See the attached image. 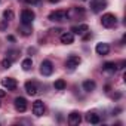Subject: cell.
I'll return each instance as SVG.
<instances>
[{
	"label": "cell",
	"instance_id": "obj_5",
	"mask_svg": "<svg viewBox=\"0 0 126 126\" xmlns=\"http://www.w3.org/2000/svg\"><path fill=\"white\" fill-rule=\"evenodd\" d=\"M105 8H107V0H94V2L91 3V9L95 14H99Z\"/></svg>",
	"mask_w": 126,
	"mask_h": 126
},
{
	"label": "cell",
	"instance_id": "obj_27",
	"mask_svg": "<svg viewBox=\"0 0 126 126\" xmlns=\"http://www.w3.org/2000/svg\"><path fill=\"white\" fill-rule=\"evenodd\" d=\"M49 2H50V3H58L59 0H49Z\"/></svg>",
	"mask_w": 126,
	"mask_h": 126
},
{
	"label": "cell",
	"instance_id": "obj_11",
	"mask_svg": "<svg viewBox=\"0 0 126 126\" xmlns=\"http://www.w3.org/2000/svg\"><path fill=\"white\" fill-rule=\"evenodd\" d=\"M80 122H82V116L79 114V111H71V113L68 114V123H70V125L76 126V125H79Z\"/></svg>",
	"mask_w": 126,
	"mask_h": 126
},
{
	"label": "cell",
	"instance_id": "obj_15",
	"mask_svg": "<svg viewBox=\"0 0 126 126\" xmlns=\"http://www.w3.org/2000/svg\"><path fill=\"white\" fill-rule=\"evenodd\" d=\"M85 119H86V122H89V123H92V125H98V123L101 122V119H99V116H98L96 113H88V114L85 116Z\"/></svg>",
	"mask_w": 126,
	"mask_h": 126
},
{
	"label": "cell",
	"instance_id": "obj_1",
	"mask_svg": "<svg viewBox=\"0 0 126 126\" xmlns=\"http://www.w3.org/2000/svg\"><path fill=\"white\" fill-rule=\"evenodd\" d=\"M101 24H102V27H105V28H113V27L117 24V18H116L114 14H105V15H102V18H101Z\"/></svg>",
	"mask_w": 126,
	"mask_h": 126
},
{
	"label": "cell",
	"instance_id": "obj_24",
	"mask_svg": "<svg viewBox=\"0 0 126 126\" xmlns=\"http://www.w3.org/2000/svg\"><path fill=\"white\" fill-rule=\"evenodd\" d=\"M39 2H40V0H25V3H31V5H36Z\"/></svg>",
	"mask_w": 126,
	"mask_h": 126
},
{
	"label": "cell",
	"instance_id": "obj_2",
	"mask_svg": "<svg viewBox=\"0 0 126 126\" xmlns=\"http://www.w3.org/2000/svg\"><path fill=\"white\" fill-rule=\"evenodd\" d=\"M34 18H36V14L31 9H24L21 12V22L25 24V25H31L33 21H34Z\"/></svg>",
	"mask_w": 126,
	"mask_h": 126
},
{
	"label": "cell",
	"instance_id": "obj_17",
	"mask_svg": "<svg viewBox=\"0 0 126 126\" xmlns=\"http://www.w3.org/2000/svg\"><path fill=\"white\" fill-rule=\"evenodd\" d=\"M95 88H96V83L94 80H85L83 82V89L86 92H92V91H95Z\"/></svg>",
	"mask_w": 126,
	"mask_h": 126
},
{
	"label": "cell",
	"instance_id": "obj_29",
	"mask_svg": "<svg viewBox=\"0 0 126 126\" xmlns=\"http://www.w3.org/2000/svg\"><path fill=\"white\" fill-rule=\"evenodd\" d=\"M0 2H2V0H0Z\"/></svg>",
	"mask_w": 126,
	"mask_h": 126
},
{
	"label": "cell",
	"instance_id": "obj_25",
	"mask_svg": "<svg viewBox=\"0 0 126 126\" xmlns=\"http://www.w3.org/2000/svg\"><path fill=\"white\" fill-rule=\"evenodd\" d=\"M5 96H6V92L0 89V98H5Z\"/></svg>",
	"mask_w": 126,
	"mask_h": 126
},
{
	"label": "cell",
	"instance_id": "obj_7",
	"mask_svg": "<svg viewBox=\"0 0 126 126\" xmlns=\"http://www.w3.org/2000/svg\"><path fill=\"white\" fill-rule=\"evenodd\" d=\"M45 104H43V101H40V99H37V101H34L33 102V114L34 116H37V117H40V116H43L45 114Z\"/></svg>",
	"mask_w": 126,
	"mask_h": 126
},
{
	"label": "cell",
	"instance_id": "obj_26",
	"mask_svg": "<svg viewBox=\"0 0 126 126\" xmlns=\"http://www.w3.org/2000/svg\"><path fill=\"white\" fill-rule=\"evenodd\" d=\"M8 39H9L11 42H15V37H14V36H8Z\"/></svg>",
	"mask_w": 126,
	"mask_h": 126
},
{
	"label": "cell",
	"instance_id": "obj_9",
	"mask_svg": "<svg viewBox=\"0 0 126 126\" xmlns=\"http://www.w3.org/2000/svg\"><path fill=\"white\" fill-rule=\"evenodd\" d=\"M14 104H15V108H16V111H19V113H24V111L27 110V107H28V104H27V99H25V98H22V96H18V98H15Z\"/></svg>",
	"mask_w": 126,
	"mask_h": 126
},
{
	"label": "cell",
	"instance_id": "obj_3",
	"mask_svg": "<svg viewBox=\"0 0 126 126\" xmlns=\"http://www.w3.org/2000/svg\"><path fill=\"white\" fill-rule=\"evenodd\" d=\"M67 16H68V14H67L65 11H61V9L53 11V12H50V14H49V19H50V21H58V22L65 21V19H67Z\"/></svg>",
	"mask_w": 126,
	"mask_h": 126
},
{
	"label": "cell",
	"instance_id": "obj_18",
	"mask_svg": "<svg viewBox=\"0 0 126 126\" xmlns=\"http://www.w3.org/2000/svg\"><path fill=\"white\" fill-rule=\"evenodd\" d=\"M53 86H55V89H56V91H64V89L67 88V83H65V80L58 79V80H55Z\"/></svg>",
	"mask_w": 126,
	"mask_h": 126
},
{
	"label": "cell",
	"instance_id": "obj_19",
	"mask_svg": "<svg viewBox=\"0 0 126 126\" xmlns=\"http://www.w3.org/2000/svg\"><path fill=\"white\" fill-rule=\"evenodd\" d=\"M21 67H22V70H24V71H28V70H31V67H33V61H31V58H25V59L22 61Z\"/></svg>",
	"mask_w": 126,
	"mask_h": 126
},
{
	"label": "cell",
	"instance_id": "obj_4",
	"mask_svg": "<svg viewBox=\"0 0 126 126\" xmlns=\"http://www.w3.org/2000/svg\"><path fill=\"white\" fill-rule=\"evenodd\" d=\"M80 62H82V58H80V56H77V55H70V56L67 58V61H65V65H67L70 70H74L76 67L80 65Z\"/></svg>",
	"mask_w": 126,
	"mask_h": 126
},
{
	"label": "cell",
	"instance_id": "obj_28",
	"mask_svg": "<svg viewBox=\"0 0 126 126\" xmlns=\"http://www.w3.org/2000/svg\"><path fill=\"white\" fill-rule=\"evenodd\" d=\"M19 2H25V0H19Z\"/></svg>",
	"mask_w": 126,
	"mask_h": 126
},
{
	"label": "cell",
	"instance_id": "obj_22",
	"mask_svg": "<svg viewBox=\"0 0 126 126\" xmlns=\"http://www.w3.org/2000/svg\"><path fill=\"white\" fill-rule=\"evenodd\" d=\"M24 27L21 28V33L24 34V36H28V34H31V28H30V25H25V24H22Z\"/></svg>",
	"mask_w": 126,
	"mask_h": 126
},
{
	"label": "cell",
	"instance_id": "obj_6",
	"mask_svg": "<svg viewBox=\"0 0 126 126\" xmlns=\"http://www.w3.org/2000/svg\"><path fill=\"white\" fill-rule=\"evenodd\" d=\"M40 73L43 74V76H50L52 73H53V64L50 61H43L42 64H40Z\"/></svg>",
	"mask_w": 126,
	"mask_h": 126
},
{
	"label": "cell",
	"instance_id": "obj_14",
	"mask_svg": "<svg viewBox=\"0 0 126 126\" xmlns=\"http://www.w3.org/2000/svg\"><path fill=\"white\" fill-rule=\"evenodd\" d=\"M89 30V27L86 25V24H80V25H74V27H71V33L73 34H83L85 31H88Z\"/></svg>",
	"mask_w": 126,
	"mask_h": 126
},
{
	"label": "cell",
	"instance_id": "obj_10",
	"mask_svg": "<svg viewBox=\"0 0 126 126\" xmlns=\"http://www.w3.org/2000/svg\"><path fill=\"white\" fill-rule=\"evenodd\" d=\"M59 40H61L62 45H71V43H74V34H73L71 31L62 33L61 37H59Z\"/></svg>",
	"mask_w": 126,
	"mask_h": 126
},
{
	"label": "cell",
	"instance_id": "obj_23",
	"mask_svg": "<svg viewBox=\"0 0 126 126\" xmlns=\"http://www.w3.org/2000/svg\"><path fill=\"white\" fill-rule=\"evenodd\" d=\"M6 28H8V21L6 19H2V21H0V30L5 31Z\"/></svg>",
	"mask_w": 126,
	"mask_h": 126
},
{
	"label": "cell",
	"instance_id": "obj_8",
	"mask_svg": "<svg viewBox=\"0 0 126 126\" xmlns=\"http://www.w3.org/2000/svg\"><path fill=\"white\" fill-rule=\"evenodd\" d=\"M2 85L8 89V91H15L18 88V82L14 77H3L2 79Z\"/></svg>",
	"mask_w": 126,
	"mask_h": 126
},
{
	"label": "cell",
	"instance_id": "obj_21",
	"mask_svg": "<svg viewBox=\"0 0 126 126\" xmlns=\"http://www.w3.org/2000/svg\"><path fill=\"white\" fill-rule=\"evenodd\" d=\"M2 65H3V68H11V67H12V59L5 58V59L2 61Z\"/></svg>",
	"mask_w": 126,
	"mask_h": 126
},
{
	"label": "cell",
	"instance_id": "obj_13",
	"mask_svg": "<svg viewBox=\"0 0 126 126\" xmlns=\"http://www.w3.org/2000/svg\"><path fill=\"white\" fill-rule=\"evenodd\" d=\"M25 92L28 94V95H31V96H34V95H37V85L34 83V82H27L25 83Z\"/></svg>",
	"mask_w": 126,
	"mask_h": 126
},
{
	"label": "cell",
	"instance_id": "obj_16",
	"mask_svg": "<svg viewBox=\"0 0 126 126\" xmlns=\"http://www.w3.org/2000/svg\"><path fill=\"white\" fill-rule=\"evenodd\" d=\"M117 64L116 62H105V64L102 65V70L104 71H108V73H116L117 71Z\"/></svg>",
	"mask_w": 126,
	"mask_h": 126
},
{
	"label": "cell",
	"instance_id": "obj_20",
	"mask_svg": "<svg viewBox=\"0 0 126 126\" xmlns=\"http://www.w3.org/2000/svg\"><path fill=\"white\" fill-rule=\"evenodd\" d=\"M14 16H15V15H14V12H12L11 9H6V11L3 12V18H5L6 21H11V19H14Z\"/></svg>",
	"mask_w": 126,
	"mask_h": 126
},
{
	"label": "cell",
	"instance_id": "obj_12",
	"mask_svg": "<svg viewBox=\"0 0 126 126\" xmlns=\"http://www.w3.org/2000/svg\"><path fill=\"white\" fill-rule=\"evenodd\" d=\"M95 50L98 55H107L110 52V46H108V43H98L95 46Z\"/></svg>",
	"mask_w": 126,
	"mask_h": 126
}]
</instances>
